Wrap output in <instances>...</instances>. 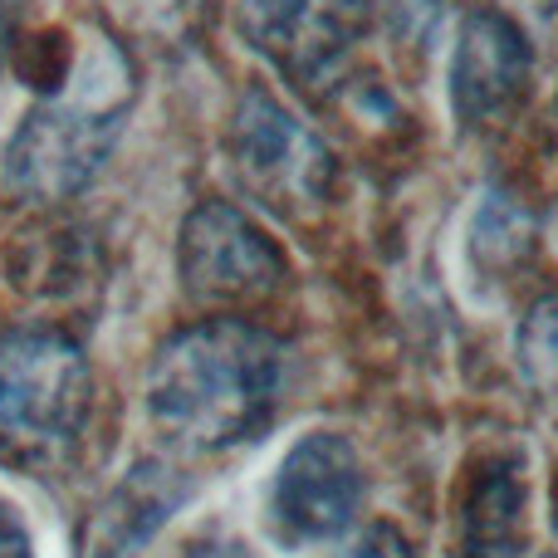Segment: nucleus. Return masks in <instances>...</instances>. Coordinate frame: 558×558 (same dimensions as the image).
I'll use <instances>...</instances> for the list:
<instances>
[{"instance_id":"6e6552de","label":"nucleus","mask_w":558,"mask_h":558,"mask_svg":"<svg viewBox=\"0 0 558 558\" xmlns=\"http://www.w3.org/2000/svg\"><path fill=\"white\" fill-rule=\"evenodd\" d=\"M530 78H534V49L520 20L505 15V10H471L461 20L456 54H451L456 118L481 128L514 113Z\"/></svg>"},{"instance_id":"f8f14e48","label":"nucleus","mask_w":558,"mask_h":558,"mask_svg":"<svg viewBox=\"0 0 558 558\" xmlns=\"http://www.w3.org/2000/svg\"><path fill=\"white\" fill-rule=\"evenodd\" d=\"M520 353H524V367H530L539 383H549V367H554V304L549 299H539V304L530 308V318H524Z\"/></svg>"},{"instance_id":"2eb2a0df","label":"nucleus","mask_w":558,"mask_h":558,"mask_svg":"<svg viewBox=\"0 0 558 558\" xmlns=\"http://www.w3.org/2000/svg\"><path fill=\"white\" fill-rule=\"evenodd\" d=\"M10 20H15V0H0V69L10 59Z\"/></svg>"},{"instance_id":"ddd939ff","label":"nucleus","mask_w":558,"mask_h":558,"mask_svg":"<svg viewBox=\"0 0 558 558\" xmlns=\"http://www.w3.org/2000/svg\"><path fill=\"white\" fill-rule=\"evenodd\" d=\"M338 558H416V549H412V539H407L397 524L367 520L363 530H353V539L343 544V554Z\"/></svg>"},{"instance_id":"39448f33","label":"nucleus","mask_w":558,"mask_h":558,"mask_svg":"<svg viewBox=\"0 0 558 558\" xmlns=\"http://www.w3.org/2000/svg\"><path fill=\"white\" fill-rule=\"evenodd\" d=\"M177 275L196 308L245 314L289 284V260L235 202H196L177 235Z\"/></svg>"},{"instance_id":"9b49d317","label":"nucleus","mask_w":558,"mask_h":558,"mask_svg":"<svg viewBox=\"0 0 558 558\" xmlns=\"http://www.w3.org/2000/svg\"><path fill=\"white\" fill-rule=\"evenodd\" d=\"M94 5L113 45L182 49L186 39H196L211 0H94Z\"/></svg>"},{"instance_id":"f257e3e1","label":"nucleus","mask_w":558,"mask_h":558,"mask_svg":"<svg viewBox=\"0 0 558 558\" xmlns=\"http://www.w3.org/2000/svg\"><path fill=\"white\" fill-rule=\"evenodd\" d=\"M284 343L245 314H206L162 338L147 363V422L172 451L221 456L279 412Z\"/></svg>"},{"instance_id":"20e7f679","label":"nucleus","mask_w":558,"mask_h":558,"mask_svg":"<svg viewBox=\"0 0 558 558\" xmlns=\"http://www.w3.org/2000/svg\"><path fill=\"white\" fill-rule=\"evenodd\" d=\"M226 162L245 202L284 221H308L333 202L338 167L328 143L270 88H245L226 128Z\"/></svg>"},{"instance_id":"9d476101","label":"nucleus","mask_w":558,"mask_h":558,"mask_svg":"<svg viewBox=\"0 0 558 558\" xmlns=\"http://www.w3.org/2000/svg\"><path fill=\"white\" fill-rule=\"evenodd\" d=\"M524 549H530V485L514 461H485L461 505L456 558H524Z\"/></svg>"},{"instance_id":"0eeeda50","label":"nucleus","mask_w":558,"mask_h":558,"mask_svg":"<svg viewBox=\"0 0 558 558\" xmlns=\"http://www.w3.org/2000/svg\"><path fill=\"white\" fill-rule=\"evenodd\" d=\"M363 510V461L338 432H308L284 451L270 485V530L289 549L348 534Z\"/></svg>"},{"instance_id":"7ed1b4c3","label":"nucleus","mask_w":558,"mask_h":558,"mask_svg":"<svg viewBox=\"0 0 558 558\" xmlns=\"http://www.w3.org/2000/svg\"><path fill=\"white\" fill-rule=\"evenodd\" d=\"M94 402L88 357L64 328H10L0 338V465L54 475L78 446Z\"/></svg>"},{"instance_id":"423d86ee","label":"nucleus","mask_w":558,"mask_h":558,"mask_svg":"<svg viewBox=\"0 0 558 558\" xmlns=\"http://www.w3.org/2000/svg\"><path fill=\"white\" fill-rule=\"evenodd\" d=\"M241 39L294 88H328L373 29L367 0H241Z\"/></svg>"},{"instance_id":"f03ea898","label":"nucleus","mask_w":558,"mask_h":558,"mask_svg":"<svg viewBox=\"0 0 558 558\" xmlns=\"http://www.w3.org/2000/svg\"><path fill=\"white\" fill-rule=\"evenodd\" d=\"M133 94V59L123 45L108 39L94 54L74 59L10 137L5 186L39 206L78 196L113 153Z\"/></svg>"},{"instance_id":"4468645a","label":"nucleus","mask_w":558,"mask_h":558,"mask_svg":"<svg viewBox=\"0 0 558 558\" xmlns=\"http://www.w3.org/2000/svg\"><path fill=\"white\" fill-rule=\"evenodd\" d=\"M0 558H35L25 524H20V514L5 500H0Z\"/></svg>"},{"instance_id":"1a4fd4ad","label":"nucleus","mask_w":558,"mask_h":558,"mask_svg":"<svg viewBox=\"0 0 558 558\" xmlns=\"http://www.w3.org/2000/svg\"><path fill=\"white\" fill-rule=\"evenodd\" d=\"M186 500V481L162 461H143L104 495L84 530V558H137L147 539Z\"/></svg>"}]
</instances>
